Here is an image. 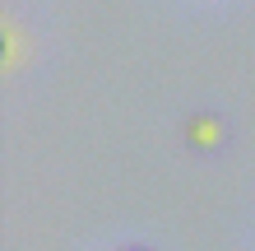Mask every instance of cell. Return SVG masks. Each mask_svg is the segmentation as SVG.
I'll use <instances>...</instances> for the list:
<instances>
[]
</instances>
